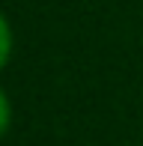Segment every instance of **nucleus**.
Wrapping results in <instances>:
<instances>
[{"mask_svg":"<svg viewBox=\"0 0 143 146\" xmlns=\"http://www.w3.org/2000/svg\"><path fill=\"white\" fill-rule=\"evenodd\" d=\"M9 54H12V30H9V21L0 15V69L6 66Z\"/></svg>","mask_w":143,"mask_h":146,"instance_id":"obj_1","label":"nucleus"},{"mask_svg":"<svg viewBox=\"0 0 143 146\" xmlns=\"http://www.w3.org/2000/svg\"><path fill=\"white\" fill-rule=\"evenodd\" d=\"M9 122H12V104H9V98H6V92L0 90V134L9 128Z\"/></svg>","mask_w":143,"mask_h":146,"instance_id":"obj_2","label":"nucleus"}]
</instances>
